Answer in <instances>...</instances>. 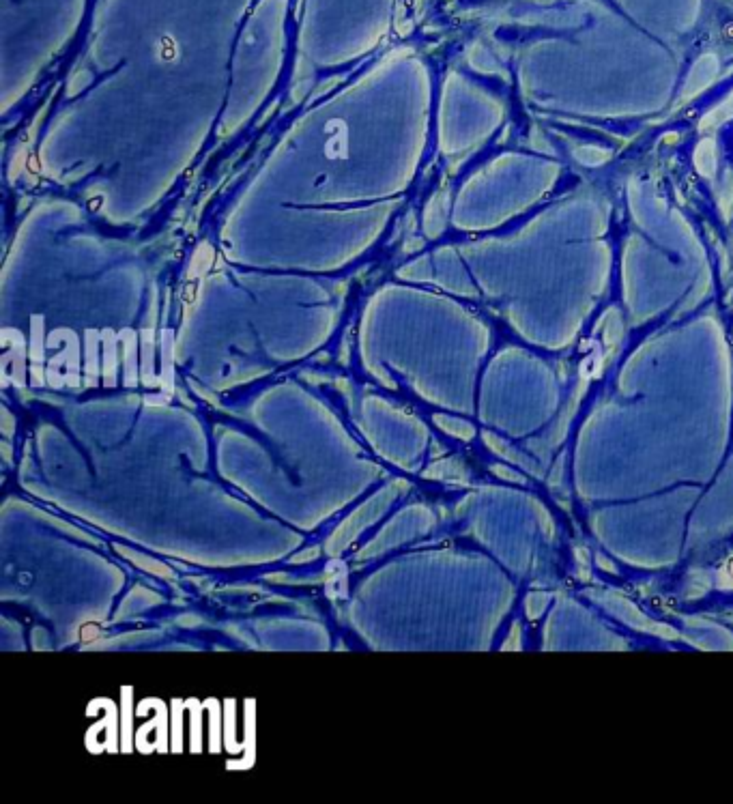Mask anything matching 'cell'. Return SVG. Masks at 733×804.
<instances>
[{
  "label": "cell",
  "mask_w": 733,
  "mask_h": 804,
  "mask_svg": "<svg viewBox=\"0 0 733 804\" xmlns=\"http://www.w3.org/2000/svg\"><path fill=\"white\" fill-rule=\"evenodd\" d=\"M587 596L592 598L594 602L602 609H607L611 615H615L617 620H622L624 624H628L630 628L639 630V633H648V635H656L660 639H680L682 635L678 630L667 626V624H658L654 622L652 617L645 615L641 609H637L632 602L620 594L615 592H602V590H592L587 592Z\"/></svg>",
  "instance_id": "1"
},
{
  "label": "cell",
  "mask_w": 733,
  "mask_h": 804,
  "mask_svg": "<svg viewBox=\"0 0 733 804\" xmlns=\"http://www.w3.org/2000/svg\"><path fill=\"white\" fill-rule=\"evenodd\" d=\"M512 633H514V639L519 637V624L512 628ZM503 650H521V645L519 643H506V645H503Z\"/></svg>",
  "instance_id": "6"
},
{
  "label": "cell",
  "mask_w": 733,
  "mask_h": 804,
  "mask_svg": "<svg viewBox=\"0 0 733 804\" xmlns=\"http://www.w3.org/2000/svg\"><path fill=\"white\" fill-rule=\"evenodd\" d=\"M437 422L454 437H461V439H471L473 437V428L469 424H465V422H454V420H445V418H437Z\"/></svg>",
  "instance_id": "4"
},
{
  "label": "cell",
  "mask_w": 733,
  "mask_h": 804,
  "mask_svg": "<svg viewBox=\"0 0 733 804\" xmlns=\"http://www.w3.org/2000/svg\"><path fill=\"white\" fill-rule=\"evenodd\" d=\"M549 602H551V596L546 594V592H534V594H529V596H527V602H525V611H527L529 620H538V617L542 615V611L546 609V605H549Z\"/></svg>",
  "instance_id": "3"
},
{
  "label": "cell",
  "mask_w": 733,
  "mask_h": 804,
  "mask_svg": "<svg viewBox=\"0 0 733 804\" xmlns=\"http://www.w3.org/2000/svg\"><path fill=\"white\" fill-rule=\"evenodd\" d=\"M493 473H495V476H499L501 480H506V482H514V484H523V482H527V478L523 476V473L514 471V469H510V467H506V465H497V467H493Z\"/></svg>",
  "instance_id": "5"
},
{
  "label": "cell",
  "mask_w": 733,
  "mask_h": 804,
  "mask_svg": "<svg viewBox=\"0 0 733 804\" xmlns=\"http://www.w3.org/2000/svg\"><path fill=\"white\" fill-rule=\"evenodd\" d=\"M484 441L488 443V448H491L495 454H499L503 461H508L510 465H516V467H523V469H527L531 476H536V478H542L544 476V469H542V461L540 458H529L527 454H523V452H519V450H514L512 445H508L506 441H501V439H497L495 435H484Z\"/></svg>",
  "instance_id": "2"
}]
</instances>
